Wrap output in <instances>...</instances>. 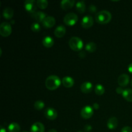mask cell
Wrapping results in <instances>:
<instances>
[{"instance_id":"obj_1","label":"cell","mask_w":132,"mask_h":132,"mask_svg":"<svg viewBox=\"0 0 132 132\" xmlns=\"http://www.w3.org/2000/svg\"><path fill=\"white\" fill-rule=\"evenodd\" d=\"M61 83V81L57 76H50L46 78L45 81V86L46 88L50 90H54L57 88Z\"/></svg>"},{"instance_id":"obj_2","label":"cell","mask_w":132,"mask_h":132,"mask_svg":"<svg viewBox=\"0 0 132 132\" xmlns=\"http://www.w3.org/2000/svg\"><path fill=\"white\" fill-rule=\"evenodd\" d=\"M111 19H112V14L106 10L98 12L95 15V19L97 22L100 24H106L110 21Z\"/></svg>"},{"instance_id":"obj_3","label":"cell","mask_w":132,"mask_h":132,"mask_svg":"<svg viewBox=\"0 0 132 132\" xmlns=\"http://www.w3.org/2000/svg\"><path fill=\"white\" fill-rule=\"evenodd\" d=\"M68 44L71 49L74 51H81L83 47V42L82 39L76 36L72 37L70 39Z\"/></svg>"},{"instance_id":"obj_4","label":"cell","mask_w":132,"mask_h":132,"mask_svg":"<svg viewBox=\"0 0 132 132\" xmlns=\"http://www.w3.org/2000/svg\"><path fill=\"white\" fill-rule=\"evenodd\" d=\"M63 21L67 25L73 26L78 21V17H77V14H75V13L69 12L66 14L65 16L64 17Z\"/></svg>"},{"instance_id":"obj_5","label":"cell","mask_w":132,"mask_h":132,"mask_svg":"<svg viewBox=\"0 0 132 132\" xmlns=\"http://www.w3.org/2000/svg\"><path fill=\"white\" fill-rule=\"evenodd\" d=\"M12 33L11 24L7 22H3L0 25V34L3 37H8Z\"/></svg>"},{"instance_id":"obj_6","label":"cell","mask_w":132,"mask_h":132,"mask_svg":"<svg viewBox=\"0 0 132 132\" xmlns=\"http://www.w3.org/2000/svg\"><path fill=\"white\" fill-rule=\"evenodd\" d=\"M37 3L34 0H27L24 1V6L26 10L31 14L36 12L37 9Z\"/></svg>"},{"instance_id":"obj_7","label":"cell","mask_w":132,"mask_h":132,"mask_svg":"<svg viewBox=\"0 0 132 132\" xmlns=\"http://www.w3.org/2000/svg\"><path fill=\"white\" fill-rule=\"evenodd\" d=\"M93 114H94V110L92 107L90 106H86L82 108L81 111V117L86 119L90 118L93 116Z\"/></svg>"},{"instance_id":"obj_8","label":"cell","mask_w":132,"mask_h":132,"mask_svg":"<svg viewBox=\"0 0 132 132\" xmlns=\"http://www.w3.org/2000/svg\"><path fill=\"white\" fill-rule=\"evenodd\" d=\"M93 24H94V19L90 15H85L81 21V25L85 28H90L93 25Z\"/></svg>"},{"instance_id":"obj_9","label":"cell","mask_w":132,"mask_h":132,"mask_svg":"<svg viewBox=\"0 0 132 132\" xmlns=\"http://www.w3.org/2000/svg\"><path fill=\"white\" fill-rule=\"evenodd\" d=\"M45 116L49 120H54L57 117V112L54 109V108H46L45 111Z\"/></svg>"},{"instance_id":"obj_10","label":"cell","mask_w":132,"mask_h":132,"mask_svg":"<svg viewBox=\"0 0 132 132\" xmlns=\"http://www.w3.org/2000/svg\"><path fill=\"white\" fill-rule=\"evenodd\" d=\"M43 26L45 28H52L55 24V19L53 16H47L42 22Z\"/></svg>"},{"instance_id":"obj_11","label":"cell","mask_w":132,"mask_h":132,"mask_svg":"<svg viewBox=\"0 0 132 132\" xmlns=\"http://www.w3.org/2000/svg\"><path fill=\"white\" fill-rule=\"evenodd\" d=\"M118 84L121 86H125L129 83L130 82V77L128 75L125 74H121L119 77H118V80H117Z\"/></svg>"},{"instance_id":"obj_12","label":"cell","mask_w":132,"mask_h":132,"mask_svg":"<svg viewBox=\"0 0 132 132\" xmlns=\"http://www.w3.org/2000/svg\"><path fill=\"white\" fill-rule=\"evenodd\" d=\"M31 132H44L45 126L41 122H36L32 125L30 128Z\"/></svg>"},{"instance_id":"obj_13","label":"cell","mask_w":132,"mask_h":132,"mask_svg":"<svg viewBox=\"0 0 132 132\" xmlns=\"http://www.w3.org/2000/svg\"><path fill=\"white\" fill-rule=\"evenodd\" d=\"M76 1L74 0H63L61 1V6L63 10H67L73 7Z\"/></svg>"},{"instance_id":"obj_14","label":"cell","mask_w":132,"mask_h":132,"mask_svg":"<svg viewBox=\"0 0 132 132\" xmlns=\"http://www.w3.org/2000/svg\"><path fill=\"white\" fill-rule=\"evenodd\" d=\"M93 85L89 81H86L81 85V90L85 94L90 93L92 90Z\"/></svg>"},{"instance_id":"obj_15","label":"cell","mask_w":132,"mask_h":132,"mask_svg":"<svg viewBox=\"0 0 132 132\" xmlns=\"http://www.w3.org/2000/svg\"><path fill=\"white\" fill-rule=\"evenodd\" d=\"M31 15H32V18H34L38 22H43L44 21V19L47 17L45 13L41 11L36 12L31 14Z\"/></svg>"},{"instance_id":"obj_16","label":"cell","mask_w":132,"mask_h":132,"mask_svg":"<svg viewBox=\"0 0 132 132\" xmlns=\"http://www.w3.org/2000/svg\"><path fill=\"white\" fill-rule=\"evenodd\" d=\"M62 83L66 88H70L74 85V80L70 76H65L62 79Z\"/></svg>"},{"instance_id":"obj_17","label":"cell","mask_w":132,"mask_h":132,"mask_svg":"<svg viewBox=\"0 0 132 132\" xmlns=\"http://www.w3.org/2000/svg\"><path fill=\"white\" fill-rule=\"evenodd\" d=\"M118 126V120L116 117H112L107 122V126L110 130H114Z\"/></svg>"},{"instance_id":"obj_18","label":"cell","mask_w":132,"mask_h":132,"mask_svg":"<svg viewBox=\"0 0 132 132\" xmlns=\"http://www.w3.org/2000/svg\"><path fill=\"white\" fill-rule=\"evenodd\" d=\"M66 34V28L63 25H59L54 31V34L57 37H62Z\"/></svg>"},{"instance_id":"obj_19","label":"cell","mask_w":132,"mask_h":132,"mask_svg":"<svg viewBox=\"0 0 132 132\" xmlns=\"http://www.w3.org/2000/svg\"><path fill=\"white\" fill-rule=\"evenodd\" d=\"M54 39H53L52 37H51L49 36H46V37H44L43 39V45L45 47H52V46L54 45Z\"/></svg>"},{"instance_id":"obj_20","label":"cell","mask_w":132,"mask_h":132,"mask_svg":"<svg viewBox=\"0 0 132 132\" xmlns=\"http://www.w3.org/2000/svg\"><path fill=\"white\" fill-rule=\"evenodd\" d=\"M14 15V10L12 8L10 7H6L5 8L3 12V15L5 19H11Z\"/></svg>"},{"instance_id":"obj_21","label":"cell","mask_w":132,"mask_h":132,"mask_svg":"<svg viewBox=\"0 0 132 132\" xmlns=\"http://www.w3.org/2000/svg\"><path fill=\"white\" fill-rule=\"evenodd\" d=\"M122 97L129 102H132V90L131 89H126L124 90L122 94Z\"/></svg>"},{"instance_id":"obj_22","label":"cell","mask_w":132,"mask_h":132,"mask_svg":"<svg viewBox=\"0 0 132 132\" xmlns=\"http://www.w3.org/2000/svg\"><path fill=\"white\" fill-rule=\"evenodd\" d=\"M76 9L79 13H84L86 10V5L84 1H80L76 3Z\"/></svg>"},{"instance_id":"obj_23","label":"cell","mask_w":132,"mask_h":132,"mask_svg":"<svg viewBox=\"0 0 132 132\" xmlns=\"http://www.w3.org/2000/svg\"><path fill=\"white\" fill-rule=\"evenodd\" d=\"M8 129H9V132H19L21 128L19 124L17 122H12L9 125Z\"/></svg>"},{"instance_id":"obj_24","label":"cell","mask_w":132,"mask_h":132,"mask_svg":"<svg viewBox=\"0 0 132 132\" xmlns=\"http://www.w3.org/2000/svg\"><path fill=\"white\" fill-rule=\"evenodd\" d=\"M97 45L94 42H90L88 44H86V46H85V49L87 50L89 52H94L96 50Z\"/></svg>"},{"instance_id":"obj_25","label":"cell","mask_w":132,"mask_h":132,"mask_svg":"<svg viewBox=\"0 0 132 132\" xmlns=\"http://www.w3.org/2000/svg\"><path fill=\"white\" fill-rule=\"evenodd\" d=\"M105 90H104V87L102 85H97L95 88V92L97 95H103L104 94Z\"/></svg>"},{"instance_id":"obj_26","label":"cell","mask_w":132,"mask_h":132,"mask_svg":"<svg viewBox=\"0 0 132 132\" xmlns=\"http://www.w3.org/2000/svg\"><path fill=\"white\" fill-rule=\"evenodd\" d=\"M36 3H37V6L41 9H46L48 4V2L46 0H37Z\"/></svg>"},{"instance_id":"obj_27","label":"cell","mask_w":132,"mask_h":132,"mask_svg":"<svg viewBox=\"0 0 132 132\" xmlns=\"http://www.w3.org/2000/svg\"><path fill=\"white\" fill-rule=\"evenodd\" d=\"M45 107V103L42 101H37L34 103V108L37 110H41Z\"/></svg>"},{"instance_id":"obj_28","label":"cell","mask_w":132,"mask_h":132,"mask_svg":"<svg viewBox=\"0 0 132 132\" xmlns=\"http://www.w3.org/2000/svg\"><path fill=\"white\" fill-rule=\"evenodd\" d=\"M31 30H32L33 32H37L39 31H40L41 30V27H40V24H39L37 22H35V23H32V25H31Z\"/></svg>"},{"instance_id":"obj_29","label":"cell","mask_w":132,"mask_h":132,"mask_svg":"<svg viewBox=\"0 0 132 132\" xmlns=\"http://www.w3.org/2000/svg\"><path fill=\"white\" fill-rule=\"evenodd\" d=\"M121 132H132V128L130 126H125L122 128Z\"/></svg>"},{"instance_id":"obj_30","label":"cell","mask_w":132,"mask_h":132,"mask_svg":"<svg viewBox=\"0 0 132 132\" xmlns=\"http://www.w3.org/2000/svg\"><path fill=\"white\" fill-rule=\"evenodd\" d=\"M96 10H97V8L94 5H91L90 6H89V11H90V12L94 13L96 12Z\"/></svg>"},{"instance_id":"obj_31","label":"cell","mask_w":132,"mask_h":132,"mask_svg":"<svg viewBox=\"0 0 132 132\" xmlns=\"http://www.w3.org/2000/svg\"><path fill=\"white\" fill-rule=\"evenodd\" d=\"M92 126H90V125H86V126H85V128H84V130L86 132L90 131L92 130Z\"/></svg>"},{"instance_id":"obj_32","label":"cell","mask_w":132,"mask_h":132,"mask_svg":"<svg viewBox=\"0 0 132 132\" xmlns=\"http://www.w3.org/2000/svg\"><path fill=\"white\" fill-rule=\"evenodd\" d=\"M116 92H117V94H122L123 93L124 90L120 86V87H117V89H116Z\"/></svg>"},{"instance_id":"obj_33","label":"cell","mask_w":132,"mask_h":132,"mask_svg":"<svg viewBox=\"0 0 132 132\" xmlns=\"http://www.w3.org/2000/svg\"><path fill=\"white\" fill-rule=\"evenodd\" d=\"M79 57L81 58H84L86 56V53L84 51H81L79 52Z\"/></svg>"},{"instance_id":"obj_34","label":"cell","mask_w":132,"mask_h":132,"mask_svg":"<svg viewBox=\"0 0 132 132\" xmlns=\"http://www.w3.org/2000/svg\"><path fill=\"white\" fill-rule=\"evenodd\" d=\"M93 107H94V108H95V109H96V110H97V109H99V104H98V103H94V104H93Z\"/></svg>"},{"instance_id":"obj_35","label":"cell","mask_w":132,"mask_h":132,"mask_svg":"<svg viewBox=\"0 0 132 132\" xmlns=\"http://www.w3.org/2000/svg\"><path fill=\"white\" fill-rule=\"evenodd\" d=\"M128 71L130 72V73H132V63L129 64L128 68Z\"/></svg>"},{"instance_id":"obj_36","label":"cell","mask_w":132,"mask_h":132,"mask_svg":"<svg viewBox=\"0 0 132 132\" xmlns=\"http://www.w3.org/2000/svg\"><path fill=\"white\" fill-rule=\"evenodd\" d=\"M0 132H6V130H5L2 126H1V130H0Z\"/></svg>"},{"instance_id":"obj_37","label":"cell","mask_w":132,"mask_h":132,"mask_svg":"<svg viewBox=\"0 0 132 132\" xmlns=\"http://www.w3.org/2000/svg\"><path fill=\"white\" fill-rule=\"evenodd\" d=\"M48 132H57V131L55 129H51V130H49Z\"/></svg>"},{"instance_id":"obj_38","label":"cell","mask_w":132,"mask_h":132,"mask_svg":"<svg viewBox=\"0 0 132 132\" xmlns=\"http://www.w3.org/2000/svg\"><path fill=\"white\" fill-rule=\"evenodd\" d=\"M11 23H12V24H14V20H12Z\"/></svg>"},{"instance_id":"obj_39","label":"cell","mask_w":132,"mask_h":132,"mask_svg":"<svg viewBox=\"0 0 132 132\" xmlns=\"http://www.w3.org/2000/svg\"><path fill=\"white\" fill-rule=\"evenodd\" d=\"M22 132H28V131H22Z\"/></svg>"},{"instance_id":"obj_40","label":"cell","mask_w":132,"mask_h":132,"mask_svg":"<svg viewBox=\"0 0 132 132\" xmlns=\"http://www.w3.org/2000/svg\"><path fill=\"white\" fill-rule=\"evenodd\" d=\"M131 86H132V80H131Z\"/></svg>"},{"instance_id":"obj_41","label":"cell","mask_w":132,"mask_h":132,"mask_svg":"<svg viewBox=\"0 0 132 132\" xmlns=\"http://www.w3.org/2000/svg\"><path fill=\"white\" fill-rule=\"evenodd\" d=\"M79 132H82V131H79Z\"/></svg>"}]
</instances>
